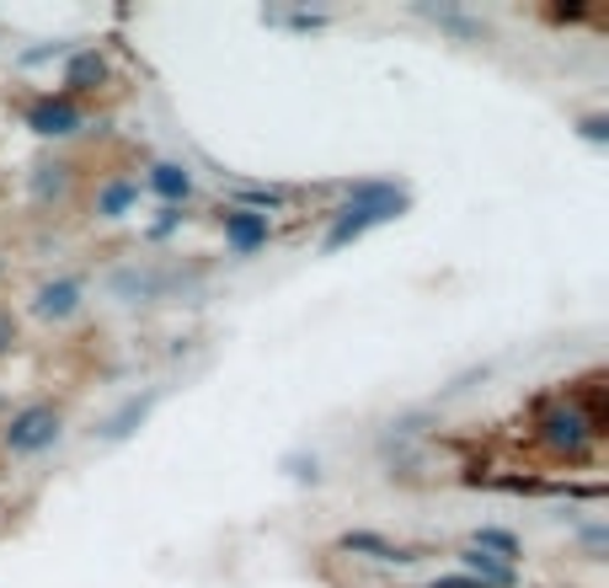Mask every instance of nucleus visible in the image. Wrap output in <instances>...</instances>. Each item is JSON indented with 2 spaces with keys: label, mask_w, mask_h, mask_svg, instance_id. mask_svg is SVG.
<instances>
[{
  "label": "nucleus",
  "mask_w": 609,
  "mask_h": 588,
  "mask_svg": "<svg viewBox=\"0 0 609 588\" xmlns=\"http://www.w3.org/2000/svg\"><path fill=\"white\" fill-rule=\"evenodd\" d=\"M401 209H406V193H401L396 183H359V187H348V204L337 209L332 230L321 236V251H337V247H348V241H359L364 230L385 225V219H396Z\"/></svg>",
  "instance_id": "nucleus-1"
},
{
  "label": "nucleus",
  "mask_w": 609,
  "mask_h": 588,
  "mask_svg": "<svg viewBox=\"0 0 609 588\" xmlns=\"http://www.w3.org/2000/svg\"><path fill=\"white\" fill-rule=\"evenodd\" d=\"M6 450L11 455H43L54 439H60V412L49 402H32V406H22L11 423H6Z\"/></svg>",
  "instance_id": "nucleus-2"
},
{
  "label": "nucleus",
  "mask_w": 609,
  "mask_h": 588,
  "mask_svg": "<svg viewBox=\"0 0 609 588\" xmlns=\"http://www.w3.org/2000/svg\"><path fill=\"white\" fill-rule=\"evenodd\" d=\"M225 247L236 251V257H251L257 247H268V236H273V225L268 215H251V209H225Z\"/></svg>",
  "instance_id": "nucleus-3"
},
{
  "label": "nucleus",
  "mask_w": 609,
  "mask_h": 588,
  "mask_svg": "<svg viewBox=\"0 0 609 588\" xmlns=\"http://www.w3.org/2000/svg\"><path fill=\"white\" fill-rule=\"evenodd\" d=\"M540 429H546L540 439H546L550 450H582V439H599V434H605V417H578V412L567 406V412H550Z\"/></svg>",
  "instance_id": "nucleus-4"
},
{
  "label": "nucleus",
  "mask_w": 609,
  "mask_h": 588,
  "mask_svg": "<svg viewBox=\"0 0 609 588\" xmlns=\"http://www.w3.org/2000/svg\"><path fill=\"white\" fill-rule=\"evenodd\" d=\"M28 128L32 134H49V140L75 134V128H81V107H75L70 96H49V102H38V107L28 113Z\"/></svg>",
  "instance_id": "nucleus-5"
},
{
  "label": "nucleus",
  "mask_w": 609,
  "mask_h": 588,
  "mask_svg": "<svg viewBox=\"0 0 609 588\" xmlns=\"http://www.w3.org/2000/svg\"><path fill=\"white\" fill-rule=\"evenodd\" d=\"M155 402H161V391H145V396H128V402L118 406V412H113V417H107V423H102V444H123V439L134 434V429H140V423H145V417H151L155 412Z\"/></svg>",
  "instance_id": "nucleus-6"
},
{
  "label": "nucleus",
  "mask_w": 609,
  "mask_h": 588,
  "mask_svg": "<svg viewBox=\"0 0 609 588\" xmlns=\"http://www.w3.org/2000/svg\"><path fill=\"white\" fill-rule=\"evenodd\" d=\"M337 551H359V557H374V561H417L423 557V551L396 546V540H385V535H374V529H348V535L337 540Z\"/></svg>",
  "instance_id": "nucleus-7"
},
{
  "label": "nucleus",
  "mask_w": 609,
  "mask_h": 588,
  "mask_svg": "<svg viewBox=\"0 0 609 588\" xmlns=\"http://www.w3.org/2000/svg\"><path fill=\"white\" fill-rule=\"evenodd\" d=\"M460 567H465V578H476L482 588H514L518 584V567H508V561L487 557V551H460Z\"/></svg>",
  "instance_id": "nucleus-8"
},
{
  "label": "nucleus",
  "mask_w": 609,
  "mask_h": 588,
  "mask_svg": "<svg viewBox=\"0 0 609 588\" xmlns=\"http://www.w3.org/2000/svg\"><path fill=\"white\" fill-rule=\"evenodd\" d=\"M75 310H81V283L75 279H54L38 289V316L43 321H70Z\"/></svg>",
  "instance_id": "nucleus-9"
},
{
  "label": "nucleus",
  "mask_w": 609,
  "mask_h": 588,
  "mask_svg": "<svg viewBox=\"0 0 609 588\" xmlns=\"http://www.w3.org/2000/svg\"><path fill=\"white\" fill-rule=\"evenodd\" d=\"M151 193L166 198V209H177V204L193 198V172L177 166V161H161V166H151Z\"/></svg>",
  "instance_id": "nucleus-10"
},
{
  "label": "nucleus",
  "mask_w": 609,
  "mask_h": 588,
  "mask_svg": "<svg viewBox=\"0 0 609 588\" xmlns=\"http://www.w3.org/2000/svg\"><path fill=\"white\" fill-rule=\"evenodd\" d=\"M102 81H107V60H102L96 49H81V54L70 60V70H64V86H70V92H92Z\"/></svg>",
  "instance_id": "nucleus-11"
},
{
  "label": "nucleus",
  "mask_w": 609,
  "mask_h": 588,
  "mask_svg": "<svg viewBox=\"0 0 609 588\" xmlns=\"http://www.w3.org/2000/svg\"><path fill=\"white\" fill-rule=\"evenodd\" d=\"M134 198H140V183L118 177V183H107L102 193H96V215H102V219H123L128 209H134Z\"/></svg>",
  "instance_id": "nucleus-12"
},
{
  "label": "nucleus",
  "mask_w": 609,
  "mask_h": 588,
  "mask_svg": "<svg viewBox=\"0 0 609 588\" xmlns=\"http://www.w3.org/2000/svg\"><path fill=\"white\" fill-rule=\"evenodd\" d=\"M427 22H438V28H450L455 38H482V22H471V17H460V11H450V6H417Z\"/></svg>",
  "instance_id": "nucleus-13"
},
{
  "label": "nucleus",
  "mask_w": 609,
  "mask_h": 588,
  "mask_svg": "<svg viewBox=\"0 0 609 588\" xmlns=\"http://www.w3.org/2000/svg\"><path fill=\"white\" fill-rule=\"evenodd\" d=\"M476 551H497V561H508V567H514L518 561V540L514 535H508V529H476Z\"/></svg>",
  "instance_id": "nucleus-14"
},
{
  "label": "nucleus",
  "mask_w": 609,
  "mask_h": 588,
  "mask_svg": "<svg viewBox=\"0 0 609 588\" xmlns=\"http://www.w3.org/2000/svg\"><path fill=\"white\" fill-rule=\"evenodd\" d=\"M177 225H183V215H177V209H161V219L151 225V236H155V241H166V236H172Z\"/></svg>",
  "instance_id": "nucleus-15"
},
{
  "label": "nucleus",
  "mask_w": 609,
  "mask_h": 588,
  "mask_svg": "<svg viewBox=\"0 0 609 588\" xmlns=\"http://www.w3.org/2000/svg\"><path fill=\"white\" fill-rule=\"evenodd\" d=\"M582 140H593V145H599V140H609V118H605V113L582 118Z\"/></svg>",
  "instance_id": "nucleus-16"
},
{
  "label": "nucleus",
  "mask_w": 609,
  "mask_h": 588,
  "mask_svg": "<svg viewBox=\"0 0 609 588\" xmlns=\"http://www.w3.org/2000/svg\"><path fill=\"white\" fill-rule=\"evenodd\" d=\"M11 338H17V321H11V316H6V310H0V353H6V348H11Z\"/></svg>",
  "instance_id": "nucleus-17"
}]
</instances>
